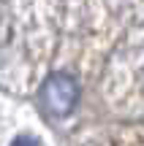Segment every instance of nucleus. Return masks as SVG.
<instances>
[{"instance_id": "obj_1", "label": "nucleus", "mask_w": 144, "mask_h": 146, "mask_svg": "<svg viewBox=\"0 0 144 146\" xmlns=\"http://www.w3.org/2000/svg\"><path fill=\"white\" fill-rule=\"evenodd\" d=\"M41 100H44L49 114L65 116L74 111L76 100H79V84L68 73H52L41 87Z\"/></svg>"}, {"instance_id": "obj_2", "label": "nucleus", "mask_w": 144, "mask_h": 146, "mask_svg": "<svg viewBox=\"0 0 144 146\" xmlns=\"http://www.w3.org/2000/svg\"><path fill=\"white\" fill-rule=\"evenodd\" d=\"M11 146H41V143H38L35 138H30V135H19V138H14Z\"/></svg>"}]
</instances>
